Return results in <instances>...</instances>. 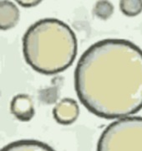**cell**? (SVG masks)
Listing matches in <instances>:
<instances>
[{"instance_id": "obj_6", "label": "cell", "mask_w": 142, "mask_h": 151, "mask_svg": "<svg viewBox=\"0 0 142 151\" xmlns=\"http://www.w3.org/2000/svg\"><path fill=\"white\" fill-rule=\"evenodd\" d=\"M19 10L12 1L3 0L0 2V28L8 30L15 27L19 20Z\"/></svg>"}, {"instance_id": "obj_5", "label": "cell", "mask_w": 142, "mask_h": 151, "mask_svg": "<svg viewBox=\"0 0 142 151\" xmlns=\"http://www.w3.org/2000/svg\"><path fill=\"white\" fill-rule=\"evenodd\" d=\"M11 113L18 120L28 122L35 114L34 104L32 98L27 94H18L13 97L10 103Z\"/></svg>"}, {"instance_id": "obj_8", "label": "cell", "mask_w": 142, "mask_h": 151, "mask_svg": "<svg viewBox=\"0 0 142 151\" xmlns=\"http://www.w3.org/2000/svg\"><path fill=\"white\" fill-rule=\"evenodd\" d=\"M120 9L126 16H136L142 12V1L122 0L120 2Z\"/></svg>"}, {"instance_id": "obj_1", "label": "cell", "mask_w": 142, "mask_h": 151, "mask_svg": "<svg viewBox=\"0 0 142 151\" xmlns=\"http://www.w3.org/2000/svg\"><path fill=\"white\" fill-rule=\"evenodd\" d=\"M77 96L99 118L120 119L142 109V50L123 39H105L83 53L75 71Z\"/></svg>"}, {"instance_id": "obj_3", "label": "cell", "mask_w": 142, "mask_h": 151, "mask_svg": "<svg viewBox=\"0 0 142 151\" xmlns=\"http://www.w3.org/2000/svg\"><path fill=\"white\" fill-rule=\"evenodd\" d=\"M97 151H142V117H127L109 124L101 133Z\"/></svg>"}, {"instance_id": "obj_9", "label": "cell", "mask_w": 142, "mask_h": 151, "mask_svg": "<svg viewBox=\"0 0 142 151\" xmlns=\"http://www.w3.org/2000/svg\"><path fill=\"white\" fill-rule=\"evenodd\" d=\"M114 6L109 1H98L94 8V13L101 19H107L113 14Z\"/></svg>"}, {"instance_id": "obj_4", "label": "cell", "mask_w": 142, "mask_h": 151, "mask_svg": "<svg viewBox=\"0 0 142 151\" xmlns=\"http://www.w3.org/2000/svg\"><path fill=\"white\" fill-rule=\"evenodd\" d=\"M80 115V107L75 100L63 98L53 109V116L57 123L70 125L76 121Z\"/></svg>"}, {"instance_id": "obj_2", "label": "cell", "mask_w": 142, "mask_h": 151, "mask_svg": "<svg viewBox=\"0 0 142 151\" xmlns=\"http://www.w3.org/2000/svg\"><path fill=\"white\" fill-rule=\"evenodd\" d=\"M76 35L57 19H43L32 24L23 37V53L37 72L55 75L69 68L77 55Z\"/></svg>"}, {"instance_id": "obj_10", "label": "cell", "mask_w": 142, "mask_h": 151, "mask_svg": "<svg viewBox=\"0 0 142 151\" xmlns=\"http://www.w3.org/2000/svg\"><path fill=\"white\" fill-rule=\"evenodd\" d=\"M17 3L18 4L24 7V8H31V7H34V6H37L41 3V1H17Z\"/></svg>"}, {"instance_id": "obj_7", "label": "cell", "mask_w": 142, "mask_h": 151, "mask_svg": "<svg viewBox=\"0 0 142 151\" xmlns=\"http://www.w3.org/2000/svg\"><path fill=\"white\" fill-rule=\"evenodd\" d=\"M1 151H55L52 147L35 139H21L5 145Z\"/></svg>"}]
</instances>
